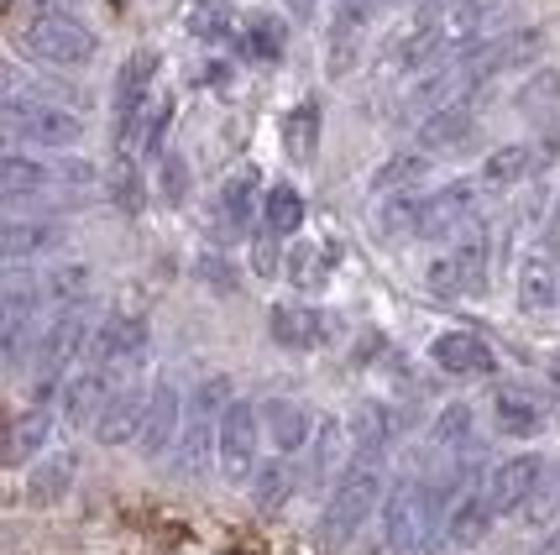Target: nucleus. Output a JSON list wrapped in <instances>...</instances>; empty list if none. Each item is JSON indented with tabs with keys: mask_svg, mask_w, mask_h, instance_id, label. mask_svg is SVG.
Returning <instances> with one entry per match:
<instances>
[{
	"mask_svg": "<svg viewBox=\"0 0 560 555\" xmlns=\"http://www.w3.org/2000/svg\"><path fill=\"white\" fill-rule=\"evenodd\" d=\"M513 105H518L524 116H550L560 105V69H535L524 79V90L513 95Z\"/></svg>",
	"mask_w": 560,
	"mask_h": 555,
	"instance_id": "nucleus-40",
	"label": "nucleus"
},
{
	"mask_svg": "<svg viewBox=\"0 0 560 555\" xmlns=\"http://www.w3.org/2000/svg\"><path fill=\"white\" fill-rule=\"evenodd\" d=\"M257 189H262V173H257V169L231 173V178L220 184V226H225L231 236H246V231H252V220L262 216V199H257Z\"/></svg>",
	"mask_w": 560,
	"mask_h": 555,
	"instance_id": "nucleus-24",
	"label": "nucleus"
},
{
	"mask_svg": "<svg viewBox=\"0 0 560 555\" xmlns=\"http://www.w3.org/2000/svg\"><path fill=\"white\" fill-rule=\"evenodd\" d=\"M560 304V263L556 257H529L518 267V310L524 314H550Z\"/></svg>",
	"mask_w": 560,
	"mask_h": 555,
	"instance_id": "nucleus-29",
	"label": "nucleus"
},
{
	"mask_svg": "<svg viewBox=\"0 0 560 555\" xmlns=\"http://www.w3.org/2000/svg\"><path fill=\"white\" fill-rule=\"evenodd\" d=\"M372 16H377V0H336L330 5V73H351Z\"/></svg>",
	"mask_w": 560,
	"mask_h": 555,
	"instance_id": "nucleus-18",
	"label": "nucleus"
},
{
	"mask_svg": "<svg viewBox=\"0 0 560 555\" xmlns=\"http://www.w3.org/2000/svg\"><path fill=\"white\" fill-rule=\"evenodd\" d=\"M471 430H477V409L471 404H445V409L435 414V425H430V446L435 451H462V446H471Z\"/></svg>",
	"mask_w": 560,
	"mask_h": 555,
	"instance_id": "nucleus-37",
	"label": "nucleus"
},
{
	"mask_svg": "<svg viewBox=\"0 0 560 555\" xmlns=\"http://www.w3.org/2000/svg\"><path fill=\"white\" fill-rule=\"evenodd\" d=\"M539 169H545V163H539V142H503L488 152L477 184H482V189H513V184H524V178Z\"/></svg>",
	"mask_w": 560,
	"mask_h": 555,
	"instance_id": "nucleus-25",
	"label": "nucleus"
},
{
	"mask_svg": "<svg viewBox=\"0 0 560 555\" xmlns=\"http://www.w3.org/2000/svg\"><path fill=\"white\" fill-rule=\"evenodd\" d=\"M346 430L336 425V419H319L315 435H310V483L325 487L330 483V461H336V451H341Z\"/></svg>",
	"mask_w": 560,
	"mask_h": 555,
	"instance_id": "nucleus-41",
	"label": "nucleus"
},
{
	"mask_svg": "<svg viewBox=\"0 0 560 555\" xmlns=\"http://www.w3.org/2000/svg\"><path fill=\"white\" fill-rule=\"evenodd\" d=\"M430 362L445 378H492L498 372V357H492V346L477 331H440L430 340Z\"/></svg>",
	"mask_w": 560,
	"mask_h": 555,
	"instance_id": "nucleus-15",
	"label": "nucleus"
},
{
	"mask_svg": "<svg viewBox=\"0 0 560 555\" xmlns=\"http://www.w3.org/2000/svg\"><path fill=\"white\" fill-rule=\"evenodd\" d=\"M388 493V472H383V451H351V461L341 466V477L330 483L325 513H319V551H346L357 530L372 519L377 498Z\"/></svg>",
	"mask_w": 560,
	"mask_h": 555,
	"instance_id": "nucleus-1",
	"label": "nucleus"
},
{
	"mask_svg": "<svg viewBox=\"0 0 560 555\" xmlns=\"http://www.w3.org/2000/svg\"><path fill=\"white\" fill-rule=\"evenodd\" d=\"M471 131H477V90H466V95L445 100L440 111H430L419 122V147L424 152H456Z\"/></svg>",
	"mask_w": 560,
	"mask_h": 555,
	"instance_id": "nucleus-17",
	"label": "nucleus"
},
{
	"mask_svg": "<svg viewBox=\"0 0 560 555\" xmlns=\"http://www.w3.org/2000/svg\"><path fill=\"white\" fill-rule=\"evenodd\" d=\"M73 477H79V456L73 451H43L37 466L26 472V504L32 508H52L73 493Z\"/></svg>",
	"mask_w": 560,
	"mask_h": 555,
	"instance_id": "nucleus-22",
	"label": "nucleus"
},
{
	"mask_svg": "<svg viewBox=\"0 0 560 555\" xmlns=\"http://www.w3.org/2000/svg\"><path fill=\"white\" fill-rule=\"evenodd\" d=\"M341 263V246H319V257H310V246H293L289 252V273L304 284V289H319L325 284V273Z\"/></svg>",
	"mask_w": 560,
	"mask_h": 555,
	"instance_id": "nucleus-42",
	"label": "nucleus"
},
{
	"mask_svg": "<svg viewBox=\"0 0 560 555\" xmlns=\"http://www.w3.org/2000/svg\"><path fill=\"white\" fill-rule=\"evenodd\" d=\"M419 210H424V194L419 189L383 194V205H377L383 236H388V242H419Z\"/></svg>",
	"mask_w": 560,
	"mask_h": 555,
	"instance_id": "nucleus-35",
	"label": "nucleus"
},
{
	"mask_svg": "<svg viewBox=\"0 0 560 555\" xmlns=\"http://www.w3.org/2000/svg\"><path fill=\"white\" fill-rule=\"evenodd\" d=\"M158 69L163 58L158 48H137L116 73V142L126 152H137V137H142V122L152 111V84H158Z\"/></svg>",
	"mask_w": 560,
	"mask_h": 555,
	"instance_id": "nucleus-8",
	"label": "nucleus"
},
{
	"mask_svg": "<svg viewBox=\"0 0 560 555\" xmlns=\"http://www.w3.org/2000/svg\"><path fill=\"white\" fill-rule=\"evenodd\" d=\"M477 210V184L456 178V184H440L424 194V210H419V242H445V236H462L471 226Z\"/></svg>",
	"mask_w": 560,
	"mask_h": 555,
	"instance_id": "nucleus-12",
	"label": "nucleus"
},
{
	"mask_svg": "<svg viewBox=\"0 0 560 555\" xmlns=\"http://www.w3.org/2000/svg\"><path fill=\"white\" fill-rule=\"evenodd\" d=\"M550 378H556V383H560V351H556V357H550Z\"/></svg>",
	"mask_w": 560,
	"mask_h": 555,
	"instance_id": "nucleus-50",
	"label": "nucleus"
},
{
	"mask_svg": "<svg viewBox=\"0 0 560 555\" xmlns=\"http://www.w3.org/2000/svg\"><path fill=\"white\" fill-rule=\"evenodd\" d=\"M184 26H189L195 43H231V37L242 32L236 11H231V0H189Z\"/></svg>",
	"mask_w": 560,
	"mask_h": 555,
	"instance_id": "nucleus-33",
	"label": "nucleus"
},
{
	"mask_svg": "<svg viewBox=\"0 0 560 555\" xmlns=\"http://www.w3.org/2000/svg\"><path fill=\"white\" fill-rule=\"evenodd\" d=\"M545 456L535 451H518V456H503L488 466V477H482V493H488L492 513L503 519V513H524V508L539 498V487H545Z\"/></svg>",
	"mask_w": 560,
	"mask_h": 555,
	"instance_id": "nucleus-9",
	"label": "nucleus"
},
{
	"mask_svg": "<svg viewBox=\"0 0 560 555\" xmlns=\"http://www.w3.org/2000/svg\"><path fill=\"white\" fill-rule=\"evenodd\" d=\"M299 226H304V194L293 184H272L262 194V231L283 242V236H299Z\"/></svg>",
	"mask_w": 560,
	"mask_h": 555,
	"instance_id": "nucleus-36",
	"label": "nucleus"
},
{
	"mask_svg": "<svg viewBox=\"0 0 560 555\" xmlns=\"http://www.w3.org/2000/svg\"><path fill=\"white\" fill-rule=\"evenodd\" d=\"M492 425L503 440H535L550 425V398L524 383H503L492 393Z\"/></svg>",
	"mask_w": 560,
	"mask_h": 555,
	"instance_id": "nucleus-14",
	"label": "nucleus"
},
{
	"mask_svg": "<svg viewBox=\"0 0 560 555\" xmlns=\"http://www.w3.org/2000/svg\"><path fill=\"white\" fill-rule=\"evenodd\" d=\"M430 178V152L424 147H404L393 152L383 169L372 173V194H398V189H419Z\"/></svg>",
	"mask_w": 560,
	"mask_h": 555,
	"instance_id": "nucleus-34",
	"label": "nucleus"
},
{
	"mask_svg": "<svg viewBox=\"0 0 560 555\" xmlns=\"http://www.w3.org/2000/svg\"><path fill=\"white\" fill-rule=\"evenodd\" d=\"M48 440H52V404H37V398H32V409H22L16 425H11V451H5V461H11V466H26V461L43 456Z\"/></svg>",
	"mask_w": 560,
	"mask_h": 555,
	"instance_id": "nucleus-30",
	"label": "nucleus"
},
{
	"mask_svg": "<svg viewBox=\"0 0 560 555\" xmlns=\"http://www.w3.org/2000/svg\"><path fill=\"white\" fill-rule=\"evenodd\" d=\"M5 137L22 147H73L84 142V116L48 95H5Z\"/></svg>",
	"mask_w": 560,
	"mask_h": 555,
	"instance_id": "nucleus-3",
	"label": "nucleus"
},
{
	"mask_svg": "<svg viewBox=\"0 0 560 555\" xmlns=\"http://www.w3.org/2000/svg\"><path fill=\"white\" fill-rule=\"evenodd\" d=\"M539 252L560 263V194H556V205H550V216H545V236H539Z\"/></svg>",
	"mask_w": 560,
	"mask_h": 555,
	"instance_id": "nucleus-47",
	"label": "nucleus"
},
{
	"mask_svg": "<svg viewBox=\"0 0 560 555\" xmlns=\"http://www.w3.org/2000/svg\"><path fill=\"white\" fill-rule=\"evenodd\" d=\"M262 409L252 404V398H231L225 414H220V477L225 483H252V472H257V451H262Z\"/></svg>",
	"mask_w": 560,
	"mask_h": 555,
	"instance_id": "nucleus-7",
	"label": "nucleus"
},
{
	"mask_svg": "<svg viewBox=\"0 0 560 555\" xmlns=\"http://www.w3.org/2000/svg\"><path fill=\"white\" fill-rule=\"evenodd\" d=\"M513 26V0H456L451 11V43L456 53L471 48V43H488L498 32Z\"/></svg>",
	"mask_w": 560,
	"mask_h": 555,
	"instance_id": "nucleus-19",
	"label": "nucleus"
},
{
	"mask_svg": "<svg viewBox=\"0 0 560 555\" xmlns=\"http://www.w3.org/2000/svg\"><path fill=\"white\" fill-rule=\"evenodd\" d=\"M16 53H26L32 63H48V69H84V63H95L100 37L69 11H37L32 22L16 26Z\"/></svg>",
	"mask_w": 560,
	"mask_h": 555,
	"instance_id": "nucleus-2",
	"label": "nucleus"
},
{
	"mask_svg": "<svg viewBox=\"0 0 560 555\" xmlns=\"http://www.w3.org/2000/svg\"><path fill=\"white\" fill-rule=\"evenodd\" d=\"M69 242V231L58 226V220H5V231H0V257L5 263H32V257H48L58 246Z\"/></svg>",
	"mask_w": 560,
	"mask_h": 555,
	"instance_id": "nucleus-21",
	"label": "nucleus"
},
{
	"mask_svg": "<svg viewBox=\"0 0 560 555\" xmlns=\"http://www.w3.org/2000/svg\"><path fill=\"white\" fill-rule=\"evenodd\" d=\"M268 331L283 351H315L330 336V320L315 310V304H272Z\"/></svg>",
	"mask_w": 560,
	"mask_h": 555,
	"instance_id": "nucleus-20",
	"label": "nucleus"
},
{
	"mask_svg": "<svg viewBox=\"0 0 560 555\" xmlns=\"http://www.w3.org/2000/svg\"><path fill=\"white\" fill-rule=\"evenodd\" d=\"M116 210H126V216L142 210V178L131 169V158H121V173H116Z\"/></svg>",
	"mask_w": 560,
	"mask_h": 555,
	"instance_id": "nucleus-45",
	"label": "nucleus"
},
{
	"mask_svg": "<svg viewBox=\"0 0 560 555\" xmlns=\"http://www.w3.org/2000/svg\"><path fill=\"white\" fill-rule=\"evenodd\" d=\"M90 336H95V325H90V310L84 304H69V310H58L43 325V336H37V404H48L52 388L69 378V367L79 362V351H90Z\"/></svg>",
	"mask_w": 560,
	"mask_h": 555,
	"instance_id": "nucleus-4",
	"label": "nucleus"
},
{
	"mask_svg": "<svg viewBox=\"0 0 560 555\" xmlns=\"http://www.w3.org/2000/svg\"><path fill=\"white\" fill-rule=\"evenodd\" d=\"M289 498H293V461L283 451L257 461V472H252V508L257 513H278Z\"/></svg>",
	"mask_w": 560,
	"mask_h": 555,
	"instance_id": "nucleus-31",
	"label": "nucleus"
},
{
	"mask_svg": "<svg viewBox=\"0 0 560 555\" xmlns=\"http://www.w3.org/2000/svg\"><path fill=\"white\" fill-rule=\"evenodd\" d=\"M90 267L84 263H69V267H52L43 273V299H48L52 310H69V304H84V293H90Z\"/></svg>",
	"mask_w": 560,
	"mask_h": 555,
	"instance_id": "nucleus-38",
	"label": "nucleus"
},
{
	"mask_svg": "<svg viewBox=\"0 0 560 555\" xmlns=\"http://www.w3.org/2000/svg\"><path fill=\"white\" fill-rule=\"evenodd\" d=\"M492 278V231L488 226H466L456 246L430 263V289L435 293H466V299H482Z\"/></svg>",
	"mask_w": 560,
	"mask_h": 555,
	"instance_id": "nucleus-6",
	"label": "nucleus"
},
{
	"mask_svg": "<svg viewBox=\"0 0 560 555\" xmlns=\"http://www.w3.org/2000/svg\"><path fill=\"white\" fill-rule=\"evenodd\" d=\"M262 430H268L272 451L299 456V451L310 446V435H315V419H310L304 404H293V398H268V404H262Z\"/></svg>",
	"mask_w": 560,
	"mask_h": 555,
	"instance_id": "nucleus-23",
	"label": "nucleus"
},
{
	"mask_svg": "<svg viewBox=\"0 0 560 555\" xmlns=\"http://www.w3.org/2000/svg\"><path fill=\"white\" fill-rule=\"evenodd\" d=\"M199 278H205V284H215L220 293H231V289H236V273H231V267L220 263V257H199Z\"/></svg>",
	"mask_w": 560,
	"mask_h": 555,
	"instance_id": "nucleus-46",
	"label": "nucleus"
},
{
	"mask_svg": "<svg viewBox=\"0 0 560 555\" xmlns=\"http://www.w3.org/2000/svg\"><path fill=\"white\" fill-rule=\"evenodd\" d=\"M283 5H289V16H293V22H310V16H315V5H319V0H283Z\"/></svg>",
	"mask_w": 560,
	"mask_h": 555,
	"instance_id": "nucleus-48",
	"label": "nucleus"
},
{
	"mask_svg": "<svg viewBox=\"0 0 560 555\" xmlns=\"http://www.w3.org/2000/svg\"><path fill=\"white\" fill-rule=\"evenodd\" d=\"M52 184H63L58 163L26 158V152H5V163H0V194H5L11 205H22V199H32V194H43V189H52Z\"/></svg>",
	"mask_w": 560,
	"mask_h": 555,
	"instance_id": "nucleus-27",
	"label": "nucleus"
},
{
	"mask_svg": "<svg viewBox=\"0 0 560 555\" xmlns=\"http://www.w3.org/2000/svg\"><path fill=\"white\" fill-rule=\"evenodd\" d=\"M236 48H242L246 63H278L289 48V22L272 16V11H252L236 32Z\"/></svg>",
	"mask_w": 560,
	"mask_h": 555,
	"instance_id": "nucleus-28",
	"label": "nucleus"
},
{
	"mask_svg": "<svg viewBox=\"0 0 560 555\" xmlns=\"http://www.w3.org/2000/svg\"><path fill=\"white\" fill-rule=\"evenodd\" d=\"M319 100H299L289 116H283V147H289V158L299 169H310L319 152Z\"/></svg>",
	"mask_w": 560,
	"mask_h": 555,
	"instance_id": "nucleus-32",
	"label": "nucleus"
},
{
	"mask_svg": "<svg viewBox=\"0 0 560 555\" xmlns=\"http://www.w3.org/2000/svg\"><path fill=\"white\" fill-rule=\"evenodd\" d=\"M158 189H163L168 205H184V199H189V163H184L178 152L163 158V169H158Z\"/></svg>",
	"mask_w": 560,
	"mask_h": 555,
	"instance_id": "nucleus-44",
	"label": "nucleus"
},
{
	"mask_svg": "<svg viewBox=\"0 0 560 555\" xmlns=\"http://www.w3.org/2000/svg\"><path fill=\"white\" fill-rule=\"evenodd\" d=\"M535 555H560V524H550V530H545V540L535 545Z\"/></svg>",
	"mask_w": 560,
	"mask_h": 555,
	"instance_id": "nucleus-49",
	"label": "nucleus"
},
{
	"mask_svg": "<svg viewBox=\"0 0 560 555\" xmlns=\"http://www.w3.org/2000/svg\"><path fill=\"white\" fill-rule=\"evenodd\" d=\"M351 440H357V451H383V440H388V414H383V404L357 409V419H351Z\"/></svg>",
	"mask_w": 560,
	"mask_h": 555,
	"instance_id": "nucleus-43",
	"label": "nucleus"
},
{
	"mask_svg": "<svg viewBox=\"0 0 560 555\" xmlns=\"http://www.w3.org/2000/svg\"><path fill=\"white\" fill-rule=\"evenodd\" d=\"M147 393H152V388H142V383H121L116 393H110V404H105L100 419H95V446H105V451L137 446L142 414H147Z\"/></svg>",
	"mask_w": 560,
	"mask_h": 555,
	"instance_id": "nucleus-16",
	"label": "nucleus"
},
{
	"mask_svg": "<svg viewBox=\"0 0 560 555\" xmlns=\"http://www.w3.org/2000/svg\"><path fill=\"white\" fill-rule=\"evenodd\" d=\"M492 504H488V493L477 487V493H466V498H456L451 504V513H445V545H456V551H471V545H482L488 540V530H492Z\"/></svg>",
	"mask_w": 560,
	"mask_h": 555,
	"instance_id": "nucleus-26",
	"label": "nucleus"
},
{
	"mask_svg": "<svg viewBox=\"0 0 560 555\" xmlns=\"http://www.w3.org/2000/svg\"><path fill=\"white\" fill-rule=\"evenodd\" d=\"M184 419H189V398H184V388L178 383H152L147 393V414H142V435H137V451L147 461L168 456L173 446H178V435H184Z\"/></svg>",
	"mask_w": 560,
	"mask_h": 555,
	"instance_id": "nucleus-11",
	"label": "nucleus"
},
{
	"mask_svg": "<svg viewBox=\"0 0 560 555\" xmlns=\"http://www.w3.org/2000/svg\"><path fill=\"white\" fill-rule=\"evenodd\" d=\"M435 504H430V483L419 477H393L383 493V540L393 555H419V545L435 534Z\"/></svg>",
	"mask_w": 560,
	"mask_h": 555,
	"instance_id": "nucleus-5",
	"label": "nucleus"
},
{
	"mask_svg": "<svg viewBox=\"0 0 560 555\" xmlns=\"http://www.w3.org/2000/svg\"><path fill=\"white\" fill-rule=\"evenodd\" d=\"M168 131H173V95H158L142 122V137H137V152H142L147 163H163L168 158Z\"/></svg>",
	"mask_w": 560,
	"mask_h": 555,
	"instance_id": "nucleus-39",
	"label": "nucleus"
},
{
	"mask_svg": "<svg viewBox=\"0 0 560 555\" xmlns=\"http://www.w3.org/2000/svg\"><path fill=\"white\" fill-rule=\"evenodd\" d=\"M147 346H152V331L142 314H105L90 336V362L105 372H137L147 362Z\"/></svg>",
	"mask_w": 560,
	"mask_h": 555,
	"instance_id": "nucleus-10",
	"label": "nucleus"
},
{
	"mask_svg": "<svg viewBox=\"0 0 560 555\" xmlns=\"http://www.w3.org/2000/svg\"><path fill=\"white\" fill-rule=\"evenodd\" d=\"M116 372H105V367L84 362L79 372H69L63 383H58V414H63V425H73V430H95L100 409L110 404V393H116V383H110Z\"/></svg>",
	"mask_w": 560,
	"mask_h": 555,
	"instance_id": "nucleus-13",
	"label": "nucleus"
}]
</instances>
